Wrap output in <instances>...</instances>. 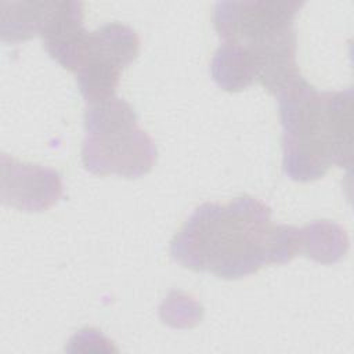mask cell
I'll use <instances>...</instances> for the list:
<instances>
[{
    "label": "cell",
    "instance_id": "6da1fadb",
    "mask_svg": "<svg viewBox=\"0 0 354 354\" xmlns=\"http://www.w3.org/2000/svg\"><path fill=\"white\" fill-rule=\"evenodd\" d=\"M271 207L242 195L227 205L198 206L170 242L174 261L221 279H239L272 264Z\"/></svg>",
    "mask_w": 354,
    "mask_h": 354
},
{
    "label": "cell",
    "instance_id": "7a4b0ae2",
    "mask_svg": "<svg viewBox=\"0 0 354 354\" xmlns=\"http://www.w3.org/2000/svg\"><path fill=\"white\" fill-rule=\"evenodd\" d=\"M278 98L282 124V167L299 183L324 177L332 165L350 169L353 165L354 94L318 91L303 76Z\"/></svg>",
    "mask_w": 354,
    "mask_h": 354
},
{
    "label": "cell",
    "instance_id": "3957f363",
    "mask_svg": "<svg viewBox=\"0 0 354 354\" xmlns=\"http://www.w3.org/2000/svg\"><path fill=\"white\" fill-rule=\"evenodd\" d=\"M304 1H218L213 24L224 44L245 48L256 66V82L277 95L300 75L293 24Z\"/></svg>",
    "mask_w": 354,
    "mask_h": 354
},
{
    "label": "cell",
    "instance_id": "277c9868",
    "mask_svg": "<svg viewBox=\"0 0 354 354\" xmlns=\"http://www.w3.org/2000/svg\"><path fill=\"white\" fill-rule=\"evenodd\" d=\"M84 130L82 162L93 174L137 178L149 173L155 165L153 141L138 127L130 104L119 97L88 104Z\"/></svg>",
    "mask_w": 354,
    "mask_h": 354
},
{
    "label": "cell",
    "instance_id": "5b68a950",
    "mask_svg": "<svg viewBox=\"0 0 354 354\" xmlns=\"http://www.w3.org/2000/svg\"><path fill=\"white\" fill-rule=\"evenodd\" d=\"M138 50L137 33L119 22L88 32L83 61L75 72L86 104L115 95L123 68L136 59Z\"/></svg>",
    "mask_w": 354,
    "mask_h": 354
},
{
    "label": "cell",
    "instance_id": "8992f818",
    "mask_svg": "<svg viewBox=\"0 0 354 354\" xmlns=\"http://www.w3.org/2000/svg\"><path fill=\"white\" fill-rule=\"evenodd\" d=\"M62 195L61 176L40 165L1 155V202L24 212H43Z\"/></svg>",
    "mask_w": 354,
    "mask_h": 354
},
{
    "label": "cell",
    "instance_id": "52a82bcc",
    "mask_svg": "<svg viewBox=\"0 0 354 354\" xmlns=\"http://www.w3.org/2000/svg\"><path fill=\"white\" fill-rule=\"evenodd\" d=\"M39 35L48 55L64 69L75 73L83 61L88 37L83 26L82 3L47 1Z\"/></svg>",
    "mask_w": 354,
    "mask_h": 354
},
{
    "label": "cell",
    "instance_id": "ba28073f",
    "mask_svg": "<svg viewBox=\"0 0 354 354\" xmlns=\"http://www.w3.org/2000/svg\"><path fill=\"white\" fill-rule=\"evenodd\" d=\"M210 72L217 86L230 93L242 91L256 82V66L252 55L234 44L223 43L216 50Z\"/></svg>",
    "mask_w": 354,
    "mask_h": 354
},
{
    "label": "cell",
    "instance_id": "9c48e42d",
    "mask_svg": "<svg viewBox=\"0 0 354 354\" xmlns=\"http://www.w3.org/2000/svg\"><path fill=\"white\" fill-rule=\"evenodd\" d=\"M348 249L346 231L328 220L314 221L300 228V253L319 263H336Z\"/></svg>",
    "mask_w": 354,
    "mask_h": 354
},
{
    "label": "cell",
    "instance_id": "30bf717a",
    "mask_svg": "<svg viewBox=\"0 0 354 354\" xmlns=\"http://www.w3.org/2000/svg\"><path fill=\"white\" fill-rule=\"evenodd\" d=\"M10 10L1 7L0 33L3 41H24L40 32L47 1L6 3Z\"/></svg>",
    "mask_w": 354,
    "mask_h": 354
}]
</instances>
